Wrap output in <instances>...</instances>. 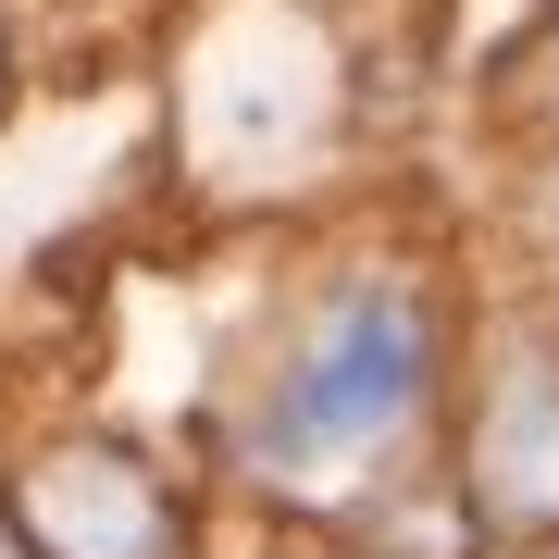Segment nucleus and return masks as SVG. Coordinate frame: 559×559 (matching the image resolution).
Here are the masks:
<instances>
[{
    "mask_svg": "<svg viewBox=\"0 0 559 559\" xmlns=\"http://www.w3.org/2000/svg\"><path fill=\"white\" fill-rule=\"evenodd\" d=\"M423 373H436L423 299H411V286H348V299L311 323V348L286 360V385H274V411H261L249 460H261V473H336V460L385 448L423 411Z\"/></svg>",
    "mask_w": 559,
    "mask_h": 559,
    "instance_id": "nucleus-1",
    "label": "nucleus"
},
{
    "mask_svg": "<svg viewBox=\"0 0 559 559\" xmlns=\"http://www.w3.org/2000/svg\"><path fill=\"white\" fill-rule=\"evenodd\" d=\"M25 547L38 559H187V510L162 498L124 448H50L38 473H25Z\"/></svg>",
    "mask_w": 559,
    "mask_h": 559,
    "instance_id": "nucleus-2",
    "label": "nucleus"
},
{
    "mask_svg": "<svg viewBox=\"0 0 559 559\" xmlns=\"http://www.w3.org/2000/svg\"><path fill=\"white\" fill-rule=\"evenodd\" d=\"M473 510L498 522V535H547V522H559V360L547 348H510L498 385H485Z\"/></svg>",
    "mask_w": 559,
    "mask_h": 559,
    "instance_id": "nucleus-3",
    "label": "nucleus"
}]
</instances>
